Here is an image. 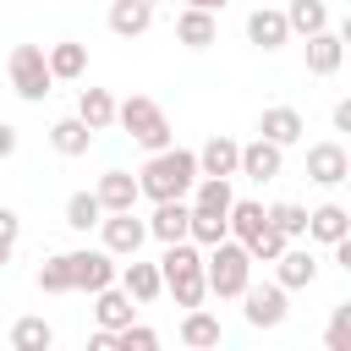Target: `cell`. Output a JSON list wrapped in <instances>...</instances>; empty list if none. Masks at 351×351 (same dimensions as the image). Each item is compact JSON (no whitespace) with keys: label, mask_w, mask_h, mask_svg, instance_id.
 I'll return each mask as SVG.
<instances>
[{"label":"cell","mask_w":351,"mask_h":351,"mask_svg":"<svg viewBox=\"0 0 351 351\" xmlns=\"http://www.w3.org/2000/svg\"><path fill=\"white\" fill-rule=\"evenodd\" d=\"M159 280H165V291L176 296V307H203V296H208V280H203V252H197V241H165V258H159Z\"/></svg>","instance_id":"1"},{"label":"cell","mask_w":351,"mask_h":351,"mask_svg":"<svg viewBox=\"0 0 351 351\" xmlns=\"http://www.w3.org/2000/svg\"><path fill=\"white\" fill-rule=\"evenodd\" d=\"M192 181H197V154H192V148H159V154L143 165L137 192L154 197V203H165V197H186Z\"/></svg>","instance_id":"2"},{"label":"cell","mask_w":351,"mask_h":351,"mask_svg":"<svg viewBox=\"0 0 351 351\" xmlns=\"http://www.w3.org/2000/svg\"><path fill=\"white\" fill-rule=\"evenodd\" d=\"M203 280H208V296H241V285L252 280V258L236 236L214 241L208 258H203Z\"/></svg>","instance_id":"3"},{"label":"cell","mask_w":351,"mask_h":351,"mask_svg":"<svg viewBox=\"0 0 351 351\" xmlns=\"http://www.w3.org/2000/svg\"><path fill=\"white\" fill-rule=\"evenodd\" d=\"M115 121H121V126H126V137H132V143H143L148 154L170 148V137H176V132H170V121H165V110H159L148 93H132L126 104H115Z\"/></svg>","instance_id":"4"},{"label":"cell","mask_w":351,"mask_h":351,"mask_svg":"<svg viewBox=\"0 0 351 351\" xmlns=\"http://www.w3.org/2000/svg\"><path fill=\"white\" fill-rule=\"evenodd\" d=\"M49 60H44V44H16L11 49V88H16V99H27V104H38V99H49Z\"/></svg>","instance_id":"5"},{"label":"cell","mask_w":351,"mask_h":351,"mask_svg":"<svg viewBox=\"0 0 351 351\" xmlns=\"http://www.w3.org/2000/svg\"><path fill=\"white\" fill-rule=\"evenodd\" d=\"M285 313H291V307H285V285H280V280H269V285H252V280H247V285H241V318H247L252 329H280Z\"/></svg>","instance_id":"6"},{"label":"cell","mask_w":351,"mask_h":351,"mask_svg":"<svg viewBox=\"0 0 351 351\" xmlns=\"http://www.w3.org/2000/svg\"><path fill=\"white\" fill-rule=\"evenodd\" d=\"M99 230H104V252H110V258H137V247L148 241V219H137L132 208L104 214Z\"/></svg>","instance_id":"7"},{"label":"cell","mask_w":351,"mask_h":351,"mask_svg":"<svg viewBox=\"0 0 351 351\" xmlns=\"http://www.w3.org/2000/svg\"><path fill=\"white\" fill-rule=\"evenodd\" d=\"M71 258V291H104L110 280H115V258L104 252V247H77V252H66Z\"/></svg>","instance_id":"8"},{"label":"cell","mask_w":351,"mask_h":351,"mask_svg":"<svg viewBox=\"0 0 351 351\" xmlns=\"http://www.w3.org/2000/svg\"><path fill=\"white\" fill-rule=\"evenodd\" d=\"M280 165H285V148H280V143H269V137H252V143H241L236 176H247V181H274V176H280Z\"/></svg>","instance_id":"9"},{"label":"cell","mask_w":351,"mask_h":351,"mask_svg":"<svg viewBox=\"0 0 351 351\" xmlns=\"http://www.w3.org/2000/svg\"><path fill=\"white\" fill-rule=\"evenodd\" d=\"M346 176H351V154H346L340 143H313V148H307V181L340 186Z\"/></svg>","instance_id":"10"},{"label":"cell","mask_w":351,"mask_h":351,"mask_svg":"<svg viewBox=\"0 0 351 351\" xmlns=\"http://www.w3.org/2000/svg\"><path fill=\"white\" fill-rule=\"evenodd\" d=\"M340 60H346V38H340L335 27L307 33V71H313V77H335Z\"/></svg>","instance_id":"11"},{"label":"cell","mask_w":351,"mask_h":351,"mask_svg":"<svg viewBox=\"0 0 351 351\" xmlns=\"http://www.w3.org/2000/svg\"><path fill=\"white\" fill-rule=\"evenodd\" d=\"M274 280H280L285 291L313 285V280H318V258H313V247H291V241H285V252L274 258Z\"/></svg>","instance_id":"12"},{"label":"cell","mask_w":351,"mask_h":351,"mask_svg":"<svg viewBox=\"0 0 351 351\" xmlns=\"http://www.w3.org/2000/svg\"><path fill=\"white\" fill-rule=\"evenodd\" d=\"M302 132H307V121H302V110H291V104H274V110L258 115V137H269V143H280V148L302 143Z\"/></svg>","instance_id":"13"},{"label":"cell","mask_w":351,"mask_h":351,"mask_svg":"<svg viewBox=\"0 0 351 351\" xmlns=\"http://www.w3.org/2000/svg\"><path fill=\"white\" fill-rule=\"evenodd\" d=\"M93 197H99V208L104 214H115V208H137V176L132 170H104L99 176V186H93Z\"/></svg>","instance_id":"14"},{"label":"cell","mask_w":351,"mask_h":351,"mask_svg":"<svg viewBox=\"0 0 351 351\" xmlns=\"http://www.w3.org/2000/svg\"><path fill=\"white\" fill-rule=\"evenodd\" d=\"M132 318H137V302H132L115 280H110L104 291H93V324H99V329H121V324H132Z\"/></svg>","instance_id":"15"},{"label":"cell","mask_w":351,"mask_h":351,"mask_svg":"<svg viewBox=\"0 0 351 351\" xmlns=\"http://www.w3.org/2000/svg\"><path fill=\"white\" fill-rule=\"evenodd\" d=\"M121 291H126V296H132L137 307H148V302H159V296H165V280H159V263H137V258H132V263L121 269Z\"/></svg>","instance_id":"16"},{"label":"cell","mask_w":351,"mask_h":351,"mask_svg":"<svg viewBox=\"0 0 351 351\" xmlns=\"http://www.w3.org/2000/svg\"><path fill=\"white\" fill-rule=\"evenodd\" d=\"M154 27V5L148 0H110V33L115 38H143Z\"/></svg>","instance_id":"17"},{"label":"cell","mask_w":351,"mask_h":351,"mask_svg":"<svg viewBox=\"0 0 351 351\" xmlns=\"http://www.w3.org/2000/svg\"><path fill=\"white\" fill-rule=\"evenodd\" d=\"M219 38V22H214V11H197V5H186L181 16H176V44H186V49H208Z\"/></svg>","instance_id":"18"},{"label":"cell","mask_w":351,"mask_h":351,"mask_svg":"<svg viewBox=\"0 0 351 351\" xmlns=\"http://www.w3.org/2000/svg\"><path fill=\"white\" fill-rule=\"evenodd\" d=\"M44 60H49V77H55V82H77V77L88 71V44L60 38V44H49V49H44Z\"/></svg>","instance_id":"19"},{"label":"cell","mask_w":351,"mask_h":351,"mask_svg":"<svg viewBox=\"0 0 351 351\" xmlns=\"http://www.w3.org/2000/svg\"><path fill=\"white\" fill-rule=\"evenodd\" d=\"M236 159H241L236 137H208L197 148V176H236Z\"/></svg>","instance_id":"20"},{"label":"cell","mask_w":351,"mask_h":351,"mask_svg":"<svg viewBox=\"0 0 351 351\" xmlns=\"http://www.w3.org/2000/svg\"><path fill=\"white\" fill-rule=\"evenodd\" d=\"M186 197H165V203H154V219H148V236L154 241H181L186 236Z\"/></svg>","instance_id":"21"},{"label":"cell","mask_w":351,"mask_h":351,"mask_svg":"<svg viewBox=\"0 0 351 351\" xmlns=\"http://www.w3.org/2000/svg\"><path fill=\"white\" fill-rule=\"evenodd\" d=\"M247 38H252L258 49H280V44L291 38V27H285V11H269V5H258V11L247 16Z\"/></svg>","instance_id":"22"},{"label":"cell","mask_w":351,"mask_h":351,"mask_svg":"<svg viewBox=\"0 0 351 351\" xmlns=\"http://www.w3.org/2000/svg\"><path fill=\"white\" fill-rule=\"evenodd\" d=\"M307 236L329 247V241H340V236H351V214H346L340 203H318V208L307 214Z\"/></svg>","instance_id":"23"},{"label":"cell","mask_w":351,"mask_h":351,"mask_svg":"<svg viewBox=\"0 0 351 351\" xmlns=\"http://www.w3.org/2000/svg\"><path fill=\"white\" fill-rule=\"evenodd\" d=\"M219 340H225L219 318H214V313H203V307H186V318H181V346L208 351V346H219Z\"/></svg>","instance_id":"24"},{"label":"cell","mask_w":351,"mask_h":351,"mask_svg":"<svg viewBox=\"0 0 351 351\" xmlns=\"http://www.w3.org/2000/svg\"><path fill=\"white\" fill-rule=\"evenodd\" d=\"M49 143H55V154H66V159H77V154H88V143H93V132H88V121H82V115H60V121L49 126Z\"/></svg>","instance_id":"25"},{"label":"cell","mask_w":351,"mask_h":351,"mask_svg":"<svg viewBox=\"0 0 351 351\" xmlns=\"http://www.w3.org/2000/svg\"><path fill=\"white\" fill-rule=\"evenodd\" d=\"M77 115L88 121V132H104V126H115V99L104 88H82L77 93Z\"/></svg>","instance_id":"26"},{"label":"cell","mask_w":351,"mask_h":351,"mask_svg":"<svg viewBox=\"0 0 351 351\" xmlns=\"http://www.w3.org/2000/svg\"><path fill=\"white\" fill-rule=\"evenodd\" d=\"M192 192H197V197H192V208H203V214H225V208H230V197H236V192H230V176H197V181H192Z\"/></svg>","instance_id":"27"},{"label":"cell","mask_w":351,"mask_h":351,"mask_svg":"<svg viewBox=\"0 0 351 351\" xmlns=\"http://www.w3.org/2000/svg\"><path fill=\"white\" fill-rule=\"evenodd\" d=\"M285 27L307 38V33L329 27V5H324V0H291V11H285Z\"/></svg>","instance_id":"28"},{"label":"cell","mask_w":351,"mask_h":351,"mask_svg":"<svg viewBox=\"0 0 351 351\" xmlns=\"http://www.w3.org/2000/svg\"><path fill=\"white\" fill-rule=\"evenodd\" d=\"M192 208V203H186ZM230 230H225V214H203V208H192L186 214V241H197V247H214V241H225Z\"/></svg>","instance_id":"29"},{"label":"cell","mask_w":351,"mask_h":351,"mask_svg":"<svg viewBox=\"0 0 351 351\" xmlns=\"http://www.w3.org/2000/svg\"><path fill=\"white\" fill-rule=\"evenodd\" d=\"M11 346H16V351H49V346H55V329H49L44 318H16V324H11Z\"/></svg>","instance_id":"30"},{"label":"cell","mask_w":351,"mask_h":351,"mask_svg":"<svg viewBox=\"0 0 351 351\" xmlns=\"http://www.w3.org/2000/svg\"><path fill=\"white\" fill-rule=\"evenodd\" d=\"M99 219H104V208H99V197H93V192H71V197H66V225H71V230H82V236H88Z\"/></svg>","instance_id":"31"},{"label":"cell","mask_w":351,"mask_h":351,"mask_svg":"<svg viewBox=\"0 0 351 351\" xmlns=\"http://www.w3.org/2000/svg\"><path fill=\"white\" fill-rule=\"evenodd\" d=\"M263 214H269V225H274L285 241L307 236V208H302V203H274V208H263Z\"/></svg>","instance_id":"32"},{"label":"cell","mask_w":351,"mask_h":351,"mask_svg":"<svg viewBox=\"0 0 351 351\" xmlns=\"http://www.w3.org/2000/svg\"><path fill=\"white\" fill-rule=\"evenodd\" d=\"M159 346V335L148 329V324H121V329H110V351H154Z\"/></svg>","instance_id":"33"},{"label":"cell","mask_w":351,"mask_h":351,"mask_svg":"<svg viewBox=\"0 0 351 351\" xmlns=\"http://www.w3.org/2000/svg\"><path fill=\"white\" fill-rule=\"evenodd\" d=\"M38 291H49V296H66V291H71V258H66V252L44 258V269H38Z\"/></svg>","instance_id":"34"},{"label":"cell","mask_w":351,"mask_h":351,"mask_svg":"<svg viewBox=\"0 0 351 351\" xmlns=\"http://www.w3.org/2000/svg\"><path fill=\"white\" fill-rule=\"evenodd\" d=\"M280 252H285V236H280L274 225H263V230L247 241V258H252V263H274Z\"/></svg>","instance_id":"35"},{"label":"cell","mask_w":351,"mask_h":351,"mask_svg":"<svg viewBox=\"0 0 351 351\" xmlns=\"http://www.w3.org/2000/svg\"><path fill=\"white\" fill-rule=\"evenodd\" d=\"M324 340H329V351H351V307H346V302L335 307V318H329V335H324Z\"/></svg>","instance_id":"36"},{"label":"cell","mask_w":351,"mask_h":351,"mask_svg":"<svg viewBox=\"0 0 351 351\" xmlns=\"http://www.w3.org/2000/svg\"><path fill=\"white\" fill-rule=\"evenodd\" d=\"M0 236H11V241L22 236V219H16V208H0Z\"/></svg>","instance_id":"37"},{"label":"cell","mask_w":351,"mask_h":351,"mask_svg":"<svg viewBox=\"0 0 351 351\" xmlns=\"http://www.w3.org/2000/svg\"><path fill=\"white\" fill-rule=\"evenodd\" d=\"M329 121H335V132H351V99H340V104H335V115H329Z\"/></svg>","instance_id":"38"},{"label":"cell","mask_w":351,"mask_h":351,"mask_svg":"<svg viewBox=\"0 0 351 351\" xmlns=\"http://www.w3.org/2000/svg\"><path fill=\"white\" fill-rule=\"evenodd\" d=\"M11 154H16V126L0 121V159H11Z\"/></svg>","instance_id":"39"},{"label":"cell","mask_w":351,"mask_h":351,"mask_svg":"<svg viewBox=\"0 0 351 351\" xmlns=\"http://www.w3.org/2000/svg\"><path fill=\"white\" fill-rule=\"evenodd\" d=\"M186 5H197V11H225L230 0H186Z\"/></svg>","instance_id":"40"},{"label":"cell","mask_w":351,"mask_h":351,"mask_svg":"<svg viewBox=\"0 0 351 351\" xmlns=\"http://www.w3.org/2000/svg\"><path fill=\"white\" fill-rule=\"evenodd\" d=\"M11 247H16V241H11V236H0V269L11 263Z\"/></svg>","instance_id":"41"},{"label":"cell","mask_w":351,"mask_h":351,"mask_svg":"<svg viewBox=\"0 0 351 351\" xmlns=\"http://www.w3.org/2000/svg\"><path fill=\"white\" fill-rule=\"evenodd\" d=\"M148 5H159V0H148Z\"/></svg>","instance_id":"42"}]
</instances>
